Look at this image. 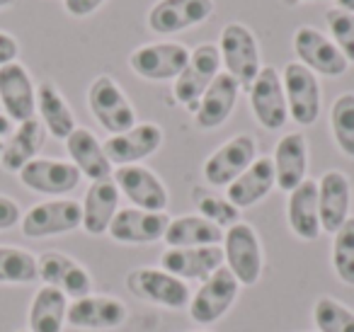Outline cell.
<instances>
[{
    "label": "cell",
    "mask_w": 354,
    "mask_h": 332,
    "mask_svg": "<svg viewBox=\"0 0 354 332\" xmlns=\"http://www.w3.org/2000/svg\"><path fill=\"white\" fill-rule=\"evenodd\" d=\"M223 267L238 279L241 286H255L262 277V243L257 230L245 221H238L223 230Z\"/></svg>",
    "instance_id": "obj_1"
},
{
    "label": "cell",
    "mask_w": 354,
    "mask_h": 332,
    "mask_svg": "<svg viewBox=\"0 0 354 332\" xmlns=\"http://www.w3.org/2000/svg\"><path fill=\"white\" fill-rule=\"evenodd\" d=\"M127 288L131 296L167 311H183L192 301L187 282L172 277L162 267H138L127 274Z\"/></svg>",
    "instance_id": "obj_2"
},
{
    "label": "cell",
    "mask_w": 354,
    "mask_h": 332,
    "mask_svg": "<svg viewBox=\"0 0 354 332\" xmlns=\"http://www.w3.org/2000/svg\"><path fill=\"white\" fill-rule=\"evenodd\" d=\"M218 54L226 66V73L233 75L243 90H250L252 80L262 71L260 44H257L250 27L241 25V22H228L221 32Z\"/></svg>",
    "instance_id": "obj_3"
},
{
    "label": "cell",
    "mask_w": 354,
    "mask_h": 332,
    "mask_svg": "<svg viewBox=\"0 0 354 332\" xmlns=\"http://www.w3.org/2000/svg\"><path fill=\"white\" fill-rule=\"evenodd\" d=\"M88 107L97 124L114 133H124L131 127H136V109L129 102L127 93L119 88V83L112 75H97L90 83L88 90Z\"/></svg>",
    "instance_id": "obj_4"
},
{
    "label": "cell",
    "mask_w": 354,
    "mask_h": 332,
    "mask_svg": "<svg viewBox=\"0 0 354 332\" xmlns=\"http://www.w3.org/2000/svg\"><path fill=\"white\" fill-rule=\"evenodd\" d=\"M221 73V54L216 44H199L189 51V61L185 71L175 78L172 95L183 107L189 112H197L199 100L207 93V88L214 83V78Z\"/></svg>",
    "instance_id": "obj_5"
},
{
    "label": "cell",
    "mask_w": 354,
    "mask_h": 332,
    "mask_svg": "<svg viewBox=\"0 0 354 332\" xmlns=\"http://www.w3.org/2000/svg\"><path fill=\"white\" fill-rule=\"evenodd\" d=\"M83 225V206L75 199H51L35 204L20 221L25 238H54L73 233Z\"/></svg>",
    "instance_id": "obj_6"
},
{
    "label": "cell",
    "mask_w": 354,
    "mask_h": 332,
    "mask_svg": "<svg viewBox=\"0 0 354 332\" xmlns=\"http://www.w3.org/2000/svg\"><path fill=\"white\" fill-rule=\"evenodd\" d=\"M281 85H284L289 117L299 127H310L318 122L320 102H323L318 75L306 66H301L299 61H294V64H286L281 71Z\"/></svg>",
    "instance_id": "obj_7"
},
{
    "label": "cell",
    "mask_w": 354,
    "mask_h": 332,
    "mask_svg": "<svg viewBox=\"0 0 354 332\" xmlns=\"http://www.w3.org/2000/svg\"><path fill=\"white\" fill-rule=\"evenodd\" d=\"M238 293H241L238 279L226 267L216 269L207 282H202V286L192 296V301L187 306L189 315H192V320L197 325H214L231 311Z\"/></svg>",
    "instance_id": "obj_8"
},
{
    "label": "cell",
    "mask_w": 354,
    "mask_h": 332,
    "mask_svg": "<svg viewBox=\"0 0 354 332\" xmlns=\"http://www.w3.org/2000/svg\"><path fill=\"white\" fill-rule=\"evenodd\" d=\"M294 51L299 56V64L313 71L315 75L339 78V75L347 73L349 61L342 56V51L335 46V42L330 37H325L323 32H318L310 25H304L296 30Z\"/></svg>",
    "instance_id": "obj_9"
},
{
    "label": "cell",
    "mask_w": 354,
    "mask_h": 332,
    "mask_svg": "<svg viewBox=\"0 0 354 332\" xmlns=\"http://www.w3.org/2000/svg\"><path fill=\"white\" fill-rule=\"evenodd\" d=\"M189 61V49L177 42H158V44L138 46L131 56H129V66L138 78L153 80H175L183 73L185 66Z\"/></svg>",
    "instance_id": "obj_10"
},
{
    "label": "cell",
    "mask_w": 354,
    "mask_h": 332,
    "mask_svg": "<svg viewBox=\"0 0 354 332\" xmlns=\"http://www.w3.org/2000/svg\"><path fill=\"white\" fill-rule=\"evenodd\" d=\"M257 158V143L250 133H238L218 146L204 163V180L212 187H228Z\"/></svg>",
    "instance_id": "obj_11"
},
{
    "label": "cell",
    "mask_w": 354,
    "mask_h": 332,
    "mask_svg": "<svg viewBox=\"0 0 354 332\" xmlns=\"http://www.w3.org/2000/svg\"><path fill=\"white\" fill-rule=\"evenodd\" d=\"M17 177L27 190L44 196H66L83 180L73 163L56 160V158H35L17 172Z\"/></svg>",
    "instance_id": "obj_12"
},
{
    "label": "cell",
    "mask_w": 354,
    "mask_h": 332,
    "mask_svg": "<svg viewBox=\"0 0 354 332\" xmlns=\"http://www.w3.org/2000/svg\"><path fill=\"white\" fill-rule=\"evenodd\" d=\"M248 93H250V109L255 114L257 124L265 127L267 131H279L286 124V119H289L279 71L272 68V66H265L257 73V78L252 80Z\"/></svg>",
    "instance_id": "obj_13"
},
{
    "label": "cell",
    "mask_w": 354,
    "mask_h": 332,
    "mask_svg": "<svg viewBox=\"0 0 354 332\" xmlns=\"http://www.w3.org/2000/svg\"><path fill=\"white\" fill-rule=\"evenodd\" d=\"M37 269H39V279L44 286H51L61 291L66 298H83L93 293V277L80 262L68 257L66 252H49L37 257Z\"/></svg>",
    "instance_id": "obj_14"
},
{
    "label": "cell",
    "mask_w": 354,
    "mask_h": 332,
    "mask_svg": "<svg viewBox=\"0 0 354 332\" xmlns=\"http://www.w3.org/2000/svg\"><path fill=\"white\" fill-rule=\"evenodd\" d=\"M0 109L15 124L35 119L37 114V88L20 61L0 68Z\"/></svg>",
    "instance_id": "obj_15"
},
{
    "label": "cell",
    "mask_w": 354,
    "mask_h": 332,
    "mask_svg": "<svg viewBox=\"0 0 354 332\" xmlns=\"http://www.w3.org/2000/svg\"><path fill=\"white\" fill-rule=\"evenodd\" d=\"M114 185L136 209L143 211H165L167 209V187L146 165H122L112 172Z\"/></svg>",
    "instance_id": "obj_16"
},
{
    "label": "cell",
    "mask_w": 354,
    "mask_h": 332,
    "mask_svg": "<svg viewBox=\"0 0 354 332\" xmlns=\"http://www.w3.org/2000/svg\"><path fill=\"white\" fill-rule=\"evenodd\" d=\"M129 308L124 301L114 296H90L75 298L68 303V313H66V322L78 330H117L127 322Z\"/></svg>",
    "instance_id": "obj_17"
},
{
    "label": "cell",
    "mask_w": 354,
    "mask_h": 332,
    "mask_svg": "<svg viewBox=\"0 0 354 332\" xmlns=\"http://www.w3.org/2000/svg\"><path fill=\"white\" fill-rule=\"evenodd\" d=\"M170 223L165 211H143V209H119L109 223V238L122 245H151L162 240Z\"/></svg>",
    "instance_id": "obj_18"
},
{
    "label": "cell",
    "mask_w": 354,
    "mask_h": 332,
    "mask_svg": "<svg viewBox=\"0 0 354 332\" xmlns=\"http://www.w3.org/2000/svg\"><path fill=\"white\" fill-rule=\"evenodd\" d=\"M214 15V0H158L148 12V27L156 35H180Z\"/></svg>",
    "instance_id": "obj_19"
},
{
    "label": "cell",
    "mask_w": 354,
    "mask_h": 332,
    "mask_svg": "<svg viewBox=\"0 0 354 332\" xmlns=\"http://www.w3.org/2000/svg\"><path fill=\"white\" fill-rule=\"evenodd\" d=\"M162 129L153 122H143L131 127L124 133H114L102 143L109 163L117 167L122 165H138L141 160L151 158L162 146Z\"/></svg>",
    "instance_id": "obj_20"
},
{
    "label": "cell",
    "mask_w": 354,
    "mask_h": 332,
    "mask_svg": "<svg viewBox=\"0 0 354 332\" xmlns=\"http://www.w3.org/2000/svg\"><path fill=\"white\" fill-rule=\"evenodd\" d=\"M160 267L172 277L189 282H207L216 269L223 267L221 245H204V248H167L160 257Z\"/></svg>",
    "instance_id": "obj_21"
},
{
    "label": "cell",
    "mask_w": 354,
    "mask_h": 332,
    "mask_svg": "<svg viewBox=\"0 0 354 332\" xmlns=\"http://www.w3.org/2000/svg\"><path fill=\"white\" fill-rule=\"evenodd\" d=\"M352 209V182L342 170H328L318 180V214L320 228L335 235L349 219Z\"/></svg>",
    "instance_id": "obj_22"
},
{
    "label": "cell",
    "mask_w": 354,
    "mask_h": 332,
    "mask_svg": "<svg viewBox=\"0 0 354 332\" xmlns=\"http://www.w3.org/2000/svg\"><path fill=\"white\" fill-rule=\"evenodd\" d=\"M238 95H241V85L233 75H228L226 71L214 78V83L207 88V93L199 100V107L194 112V122L204 131H212L218 129L221 124L228 122V117L233 114L238 102Z\"/></svg>",
    "instance_id": "obj_23"
},
{
    "label": "cell",
    "mask_w": 354,
    "mask_h": 332,
    "mask_svg": "<svg viewBox=\"0 0 354 332\" xmlns=\"http://www.w3.org/2000/svg\"><path fill=\"white\" fill-rule=\"evenodd\" d=\"M274 177L281 192H291L306 180L308 172V143L301 131L284 133L274 146Z\"/></svg>",
    "instance_id": "obj_24"
},
{
    "label": "cell",
    "mask_w": 354,
    "mask_h": 332,
    "mask_svg": "<svg viewBox=\"0 0 354 332\" xmlns=\"http://www.w3.org/2000/svg\"><path fill=\"white\" fill-rule=\"evenodd\" d=\"M66 151H68L71 163H73L80 170V175L88 177V180L97 182V180L112 177L114 165L109 163L107 153H104L102 141H100L90 129L75 127L73 133L66 138Z\"/></svg>",
    "instance_id": "obj_25"
},
{
    "label": "cell",
    "mask_w": 354,
    "mask_h": 332,
    "mask_svg": "<svg viewBox=\"0 0 354 332\" xmlns=\"http://www.w3.org/2000/svg\"><path fill=\"white\" fill-rule=\"evenodd\" d=\"M286 221L289 228L296 238L315 240L323 228H320V214H318V182L306 177L296 190L289 192V201H286Z\"/></svg>",
    "instance_id": "obj_26"
},
{
    "label": "cell",
    "mask_w": 354,
    "mask_h": 332,
    "mask_svg": "<svg viewBox=\"0 0 354 332\" xmlns=\"http://www.w3.org/2000/svg\"><path fill=\"white\" fill-rule=\"evenodd\" d=\"M274 187H277L274 163H272V158L260 156V158H255V163H252L241 177H236V180L226 187V199L243 211L265 199Z\"/></svg>",
    "instance_id": "obj_27"
},
{
    "label": "cell",
    "mask_w": 354,
    "mask_h": 332,
    "mask_svg": "<svg viewBox=\"0 0 354 332\" xmlns=\"http://www.w3.org/2000/svg\"><path fill=\"white\" fill-rule=\"evenodd\" d=\"M119 199H122V192L114 185L112 177L93 182L85 192L83 204H80L83 206V225L80 228L88 235H104L119 211Z\"/></svg>",
    "instance_id": "obj_28"
},
{
    "label": "cell",
    "mask_w": 354,
    "mask_h": 332,
    "mask_svg": "<svg viewBox=\"0 0 354 332\" xmlns=\"http://www.w3.org/2000/svg\"><path fill=\"white\" fill-rule=\"evenodd\" d=\"M46 129L39 119H27V122L17 124L12 136L8 138L6 148L0 153V165L6 172H20L27 163L37 158V153L44 148Z\"/></svg>",
    "instance_id": "obj_29"
},
{
    "label": "cell",
    "mask_w": 354,
    "mask_h": 332,
    "mask_svg": "<svg viewBox=\"0 0 354 332\" xmlns=\"http://www.w3.org/2000/svg\"><path fill=\"white\" fill-rule=\"evenodd\" d=\"M167 248H204V245H221L223 230L199 214H187L170 219L162 235Z\"/></svg>",
    "instance_id": "obj_30"
},
{
    "label": "cell",
    "mask_w": 354,
    "mask_h": 332,
    "mask_svg": "<svg viewBox=\"0 0 354 332\" xmlns=\"http://www.w3.org/2000/svg\"><path fill=\"white\" fill-rule=\"evenodd\" d=\"M37 112H39V122L44 124V129L59 141L73 133L75 129V117L71 112V104L66 102V98L61 95V90L54 83L44 80L37 85Z\"/></svg>",
    "instance_id": "obj_31"
},
{
    "label": "cell",
    "mask_w": 354,
    "mask_h": 332,
    "mask_svg": "<svg viewBox=\"0 0 354 332\" xmlns=\"http://www.w3.org/2000/svg\"><path fill=\"white\" fill-rule=\"evenodd\" d=\"M66 313H68V298L56 288L41 284L27 313L30 332H64Z\"/></svg>",
    "instance_id": "obj_32"
},
{
    "label": "cell",
    "mask_w": 354,
    "mask_h": 332,
    "mask_svg": "<svg viewBox=\"0 0 354 332\" xmlns=\"http://www.w3.org/2000/svg\"><path fill=\"white\" fill-rule=\"evenodd\" d=\"M39 279L37 257L30 250L0 245V284H32Z\"/></svg>",
    "instance_id": "obj_33"
},
{
    "label": "cell",
    "mask_w": 354,
    "mask_h": 332,
    "mask_svg": "<svg viewBox=\"0 0 354 332\" xmlns=\"http://www.w3.org/2000/svg\"><path fill=\"white\" fill-rule=\"evenodd\" d=\"M330 131L337 148L354 158V93H342L330 107Z\"/></svg>",
    "instance_id": "obj_34"
},
{
    "label": "cell",
    "mask_w": 354,
    "mask_h": 332,
    "mask_svg": "<svg viewBox=\"0 0 354 332\" xmlns=\"http://www.w3.org/2000/svg\"><path fill=\"white\" fill-rule=\"evenodd\" d=\"M330 259H333V269L339 282L354 286V216H349L333 235Z\"/></svg>",
    "instance_id": "obj_35"
},
{
    "label": "cell",
    "mask_w": 354,
    "mask_h": 332,
    "mask_svg": "<svg viewBox=\"0 0 354 332\" xmlns=\"http://www.w3.org/2000/svg\"><path fill=\"white\" fill-rule=\"evenodd\" d=\"M318 332H354V311L333 296H320L313 306Z\"/></svg>",
    "instance_id": "obj_36"
},
{
    "label": "cell",
    "mask_w": 354,
    "mask_h": 332,
    "mask_svg": "<svg viewBox=\"0 0 354 332\" xmlns=\"http://www.w3.org/2000/svg\"><path fill=\"white\" fill-rule=\"evenodd\" d=\"M194 206H197L199 216L212 221L221 230H228L241 221V209L233 206L226 196H218L214 192H194Z\"/></svg>",
    "instance_id": "obj_37"
},
{
    "label": "cell",
    "mask_w": 354,
    "mask_h": 332,
    "mask_svg": "<svg viewBox=\"0 0 354 332\" xmlns=\"http://www.w3.org/2000/svg\"><path fill=\"white\" fill-rule=\"evenodd\" d=\"M325 22H328L335 46L342 51V56L349 64H354V15L339 10V8H330L325 12Z\"/></svg>",
    "instance_id": "obj_38"
},
{
    "label": "cell",
    "mask_w": 354,
    "mask_h": 332,
    "mask_svg": "<svg viewBox=\"0 0 354 332\" xmlns=\"http://www.w3.org/2000/svg\"><path fill=\"white\" fill-rule=\"evenodd\" d=\"M20 221H22L20 204L15 199H10V196L0 194V230L15 228Z\"/></svg>",
    "instance_id": "obj_39"
},
{
    "label": "cell",
    "mask_w": 354,
    "mask_h": 332,
    "mask_svg": "<svg viewBox=\"0 0 354 332\" xmlns=\"http://www.w3.org/2000/svg\"><path fill=\"white\" fill-rule=\"evenodd\" d=\"M107 0H64L66 12L73 17H88L97 10L100 6H104Z\"/></svg>",
    "instance_id": "obj_40"
},
{
    "label": "cell",
    "mask_w": 354,
    "mask_h": 332,
    "mask_svg": "<svg viewBox=\"0 0 354 332\" xmlns=\"http://www.w3.org/2000/svg\"><path fill=\"white\" fill-rule=\"evenodd\" d=\"M17 54H20V44L12 35L8 32H0V68L12 61H17Z\"/></svg>",
    "instance_id": "obj_41"
},
{
    "label": "cell",
    "mask_w": 354,
    "mask_h": 332,
    "mask_svg": "<svg viewBox=\"0 0 354 332\" xmlns=\"http://www.w3.org/2000/svg\"><path fill=\"white\" fill-rule=\"evenodd\" d=\"M15 122H10V119L6 117V114H0V153H3V148H6L8 138L12 136V131H15V127H12Z\"/></svg>",
    "instance_id": "obj_42"
},
{
    "label": "cell",
    "mask_w": 354,
    "mask_h": 332,
    "mask_svg": "<svg viewBox=\"0 0 354 332\" xmlns=\"http://www.w3.org/2000/svg\"><path fill=\"white\" fill-rule=\"evenodd\" d=\"M337 8L344 12H352L354 15V0H337Z\"/></svg>",
    "instance_id": "obj_43"
},
{
    "label": "cell",
    "mask_w": 354,
    "mask_h": 332,
    "mask_svg": "<svg viewBox=\"0 0 354 332\" xmlns=\"http://www.w3.org/2000/svg\"><path fill=\"white\" fill-rule=\"evenodd\" d=\"M12 3H15V0H0V10H3V8H8V6H12Z\"/></svg>",
    "instance_id": "obj_44"
},
{
    "label": "cell",
    "mask_w": 354,
    "mask_h": 332,
    "mask_svg": "<svg viewBox=\"0 0 354 332\" xmlns=\"http://www.w3.org/2000/svg\"><path fill=\"white\" fill-rule=\"evenodd\" d=\"M291 3H304V0H291Z\"/></svg>",
    "instance_id": "obj_45"
},
{
    "label": "cell",
    "mask_w": 354,
    "mask_h": 332,
    "mask_svg": "<svg viewBox=\"0 0 354 332\" xmlns=\"http://www.w3.org/2000/svg\"><path fill=\"white\" fill-rule=\"evenodd\" d=\"M17 332H30V330H17Z\"/></svg>",
    "instance_id": "obj_46"
},
{
    "label": "cell",
    "mask_w": 354,
    "mask_h": 332,
    "mask_svg": "<svg viewBox=\"0 0 354 332\" xmlns=\"http://www.w3.org/2000/svg\"><path fill=\"white\" fill-rule=\"evenodd\" d=\"M199 332H209V330H199Z\"/></svg>",
    "instance_id": "obj_47"
}]
</instances>
